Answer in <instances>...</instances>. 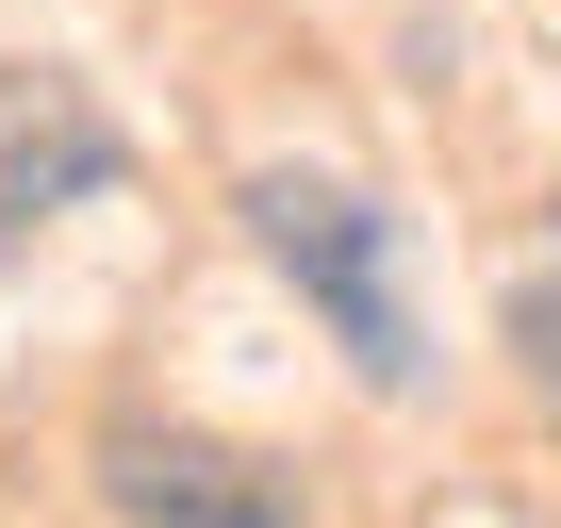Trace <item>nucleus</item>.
Returning a JSON list of instances; mask_svg holds the SVG:
<instances>
[{"instance_id":"f257e3e1","label":"nucleus","mask_w":561,"mask_h":528,"mask_svg":"<svg viewBox=\"0 0 561 528\" xmlns=\"http://www.w3.org/2000/svg\"><path fill=\"white\" fill-rule=\"evenodd\" d=\"M248 248L298 282L314 314H331V347H347V380H413L430 347H413V282H397V215L364 198V182H314V165H264L248 182Z\"/></svg>"},{"instance_id":"f03ea898","label":"nucleus","mask_w":561,"mask_h":528,"mask_svg":"<svg viewBox=\"0 0 561 528\" xmlns=\"http://www.w3.org/2000/svg\"><path fill=\"white\" fill-rule=\"evenodd\" d=\"M100 512L116 528H298V479L231 429H100Z\"/></svg>"},{"instance_id":"20e7f679","label":"nucleus","mask_w":561,"mask_h":528,"mask_svg":"<svg viewBox=\"0 0 561 528\" xmlns=\"http://www.w3.org/2000/svg\"><path fill=\"white\" fill-rule=\"evenodd\" d=\"M512 364H528V397L561 413V248H528V264H512Z\"/></svg>"},{"instance_id":"7ed1b4c3","label":"nucleus","mask_w":561,"mask_h":528,"mask_svg":"<svg viewBox=\"0 0 561 528\" xmlns=\"http://www.w3.org/2000/svg\"><path fill=\"white\" fill-rule=\"evenodd\" d=\"M100 182H116L100 100H83L67 67H0V231H18V215H67V198H100Z\"/></svg>"}]
</instances>
